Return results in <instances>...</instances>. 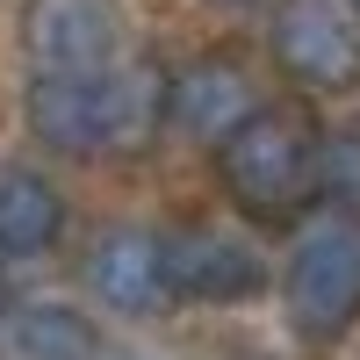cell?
<instances>
[{
  "instance_id": "6da1fadb",
  "label": "cell",
  "mask_w": 360,
  "mask_h": 360,
  "mask_svg": "<svg viewBox=\"0 0 360 360\" xmlns=\"http://www.w3.org/2000/svg\"><path fill=\"white\" fill-rule=\"evenodd\" d=\"M317 123L310 108H252L224 144H217V173L238 209L252 217H288L295 202L317 188Z\"/></svg>"
},
{
  "instance_id": "7a4b0ae2",
  "label": "cell",
  "mask_w": 360,
  "mask_h": 360,
  "mask_svg": "<svg viewBox=\"0 0 360 360\" xmlns=\"http://www.w3.org/2000/svg\"><path fill=\"white\" fill-rule=\"evenodd\" d=\"M288 317L310 339H339L360 324V217L332 209L310 217L288 245Z\"/></svg>"
},
{
  "instance_id": "3957f363",
  "label": "cell",
  "mask_w": 360,
  "mask_h": 360,
  "mask_svg": "<svg viewBox=\"0 0 360 360\" xmlns=\"http://www.w3.org/2000/svg\"><path fill=\"white\" fill-rule=\"evenodd\" d=\"M166 281L173 295H195V303H245L266 288V259L231 224H180L166 231Z\"/></svg>"
},
{
  "instance_id": "277c9868",
  "label": "cell",
  "mask_w": 360,
  "mask_h": 360,
  "mask_svg": "<svg viewBox=\"0 0 360 360\" xmlns=\"http://www.w3.org/2000/svg\"><path fill=\"white\" fill-rule=\"evenodd\" d=\"M274 58L303 86H353L360 79V15H346L339 0H281Z\"/></svg>"
},
{
  "instance_id": "5b68a950",
  "label": "cell",
  "mask_w": 360,
  "mask_h": 360,
  "mask_svg": "<svg viewBox=\"0 0 360 360\" xmlns=\"http://www.w3.org/2000/svg\"><path fill=\"white\" fill-rule=\"evenodd\" d=\"M86 288H94V303L115 310V317H152L173 295V281H166V238L137 231V224L101 231L94 252H86Z\"/></svg>"
},
{
  "instance_id": "8992f818",
  "label": "cell",
  "mask_w": 360,
  "mask_h": 360,
  "mask_svg": "<svg viewBox=\"0 0 360 360\" xmlns=\"http://www.w3.org/2000/svg\"><path fill=\"white\" fill-rule=\"evenodd\" d=\"M29 130L51 152H101V65H37L29 79Z\"/></svg>"
},
{
  "instance_id": "52a82bcc",
  "label": "cell",
  "mask_w": 360,
  "mask_h": 360,
  "mask_svg": "<svg viewBox=\"0 0 360 360\" xmlns=\"http://www.w3.org/2000/svg\"><path fill=\"white\" fill-rule=\"evenodd\" d=\"M252 108H259V86L238 58H195L188 72H173V130L195 144H224Z\"/></svg>"
},
{
  "instance_id": "ba28073f",
  "label": "cell",
  "mask_w": 360,
  "mask_h": 360,
  "mask_svg": "<svg viewBox=\"0 0 360 360\" xmlns=\"http://www.w3.org/2000/svg\"><path fill=\"white\" fill-rule=\"evenodd\" d=\"M123 37L115 0H37L29 8V58L37 65H108Z\"/></svg>"
},
{
  "instance_id": "9c48e42d",
  "label": "cell",
  "mask_w": 360,
  "mask_h": 360,
  "mask_svg": "<svg viewBox=\"0 0 360 360\" xmlns=\"http://www.w3.org/2000/svg\"><path fill=\"white\" fill-rule=\"evenodd\" d=\"M173 123V79L152 58L101 65V152H144Z\"/></svg>"
},
{
  "instance_id": "30bf717a",
  "label": "cell",
  "mask_w": 360,
  "mask_h": 360,
  "mask_svg": "<svg viewBox=\"0 0 360 360\" xmlns=\"http://www.w3.org/2000/svg\"><path fill=\"white\" fill-rule=\"evenodd\" d=\"M58 224H65V202L37 166H0V259H37Z\"/></svg>"
},
{
  "instance_id": "8fae6325",
  "label": "cell",
  "mask_w": 360,
  "mask_h": 360,
  "mask_svg": "<svg viewBox=\"0 0 360 360\" xmlns=\"http://www.w3.org/2000/svg\"><path fill=\"white\" fill-rule=\"evenodd\" d=\"M15 360H101V339L72 303H22L8 317Z\"/></svg>"
},
{
  "instance_id": "7c38bea8",
  "label": "cell",
  "mask_w": 360,
  "mask_h": 360,
  "mask_svg": "<svg viewBox=\"0 0 360 360\" xmlns=\"http://www.w3.org/2000/svg\"><path fill=\"white\" fill-rule=\"evenodd\" d=\"M317 188L360 217V123H346V130H332L317 144Z\"/></svg>"
},
{
  "instance_id": "4fadbf2b",
  "label": "cell",
  "mask_w": 360,
  "mask_h": 360,
  "mask_svg": "<svg viewBox=\"0 0 360 360\" xmlns=\"http://www.w3.org/2000/svg\"><path fill=\"white\" fill-rule=\"evenodd\" d=\"M209 8H252V0H209Z\"/></svg>"
}]
</instances>
